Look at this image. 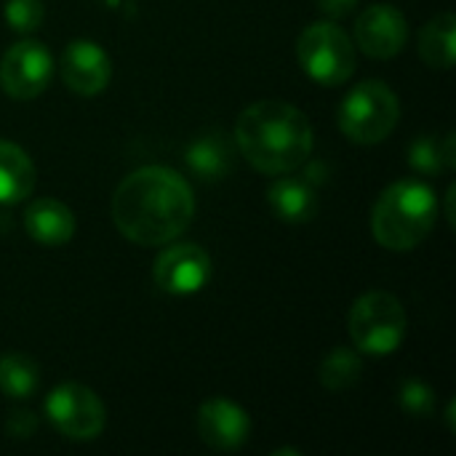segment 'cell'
Masks as SVG:
<instances>
[{
    "label": "cell",
    "instance_id": "cell-1",
    "mask_svg": "<svg viewBox=\"0 0 456 456\" xmlns=\"http://www.w3.org/2000/svg\"><path fill=\"white\" fill-rule=\"evenodd\" d=\"M195 216L190 184L166 166H144L128 174L112 195V222L123 238L139 246H163L179 238Z\"/></svg>",
    "mask_w": 456,
    "mask_h": 456
},
{
    "label": "cell",
    "instance_id": "cell-2",
    "mask_svg": "<svg viewBox=\"0 0 456 456\" xmlns=\"http://www.w3.org/2000/svg\"><path fill=\"white\" fill-rule=\"evenodd\" d=\"M235 142L256 171L278 176L307 163L313 128L299 107L281 99H262L240 112Z\"/></svg>",
    "mask_w": 456,
    "mask_h": 456
},
{
    "label": "cell",
    "instance_id": "cell-3",
    "mask_svg": "<svg viewBox=\"0 0 456 456\" xmlns=\"http://www.w3.org/2000/svg\"><path fill=\"white\" fill-rule=\"evenodd\" d=\"M438 198L417 179H401L390 184L371 211V232L382 248L409 251L419 246L436 227Z\"/></svg>",
    "mask_w": 456,
    "mask_h": 456
},
{
    "label": "cell",
    "instance_id": "cell-4",
    "mask_svg": "<svg viewBox=\"0 0 456 456\" xmlns=\"http://www.w3.org/2000/svg\"><path fill=\"white\" fill-rule=\"evenodd\" d=\"M401 104L379 80L358 83L339 104V128L355 144H379L398 126Z\"/></svg>",
    "mask_w": 456,
    "mask_h": 456
},
{
    "label": "cell",
    "instance_id": "cell-5",
    "mask_svg": "<svg viewBox=\"0 0 456 456\" xmlns=\"http://www.w3.org/2000/svg\"><path fill=\"white\" fill-rule=\"evenodd\" d=\"M350 337L361 353L390 355L406 337V310L387 291L363 294L350 310Z\"/></svg>",
    "mask_w": 456,
    "mask_h": 456
},
{
    "label": "cell",
    "instance_id": "cell-6",
    "mask_svg": "<svg viewBox=\"0 0 456 456\" xmlns=\"http://www.w3.org/2000/svg\"><path fill=\"white\" fill-rule=\"evenodd\" d=\"M297 56L302 69L321 86H342L355 69V45L345 29L331 21L307 27L299 35Z\"/></svg>",
    "mask_w": 456,
    "mask_h": 456
},
{
    "label": "cell",
    "instance_id": "cell-7",
    "mask_svg": "<svg viewBox=\"0 0 456 456\" xmlns=\"http://www.w3.org/2000/svg\"><path fill=\"white\" fill-rule=\"evenodd\" d=\"M45 414L51 425L69 441H94L102 436L107 422L96 393L77 382L53 387L45 398Z\"/></svg>",
    "mask_w": 456,
    "mask_h": 456
},
{
    "label": "cell",
    "instance_id": "cell-8",
    "mask_svg": "<svg viewBox=\"0 0 456 456\" xmlns=\"http://www.w3.org/2000/svg\"><path fill=\"white\" fill-rule=\"evenodd\" d=\"M53 75V59L43 43L19 40L0 59V86L11 99L40 96Z\"/></svg>",
    "mask_w": 456,
    "mask_h": 456
},
{
    "label": "cell",
    "instance_id": "cell-9",
    "mask_svg": "<svg viewBox=\"0 0 456 456\" xmlns=\"http://www.w3.org/2000/svg\"><path fill=\"white\" fill-rule=\"evenodd\" d=\"M152 278L160 291L174 297H190L208 283L211 259L195 243H176L155 259Z\"/></svg>",
    "mask_w": 456,
    "mask_h": 456
},
{
    "label": "cell",
    "instance_id": "cell-10",
    "mask_svg": "<svg viewBox=\"0 0 456 456\" xmlns=\"http://www.w3.org/2000/svg\"><path fill=\"white\" fill-rule=\"evenodd\" d=\"M358 48L371 59H393L403 51L409 40V24L403 13L393 5H371L355 21Z\"/></svg>",
    "mask_w": 456,
    "mask_h": 456
},
{
    "label": "cell",
    "instance_id": "cell-11",
    "mask_svg": "<svg viewBox=\"0 0 456 456\" xmlns=\"http://www.w3.org/2000/svg\"><path fill=\"white\" fill-rule=\"evenodd\" d=\"M248 414L227 398H211L198 409V436L214 452L240 449L248 441Z\"/></svg>",
    "mask_w": 456,
    "mask_h": 456
},
{
    "label": "cell",
    "instance_id": "cell-12",
    "mask_svg": "<svg viewBox=\"0 0 456 456\" xmlns=\"http://www.w3.org/2000/svg\"><path fill=\"white\" fill-rule=\"evenodd\" d=\"M112 75L110 56L102 45L91 40H75L64 48L61 56V77L67 88H72L80 96H96L107 88Z\"/></svg>",
    "mask_w": 456,
    "mask_h": 456
},
{
    "label": "cell",
    "instance_id": "cell-13",
    "mask_svg": "<svg viewBox=\"0 0 456 456\" xmlns=\"http://www.w3.org/2000/svg\"><path fill=\"white\" fill-rule=\"evenodd\" d=\"M24 227L29 238L40 246H64L75 235V214L53 198H40L29 203L24 214Z\"/></svg>",
    "mask_w": 456,
    "mask_h": 456
},
{
    "label": "cell",
    "instance_id": "cell-14",
    "mask_svg": "<svg viewBox=\"0 0 456 456\" xmlns=\"http://www.w3.org/2000/svg\"><path fill=\"white\" fill-rule=\"evenodd\" d=\"M267 200H270L275 216L289 222V224L310 222L315 216V208H318L315 184L305 176H286V179L273 182Z\"/></svg>",
    "mask_w": 456,
    "mask_h": 456
},
{
    "label": "cell",
    "instance_id": "cell-15",
    "mask_svg": "<svg viewBox=\"0 0 456 456\" xmlns=\"http://www.w3.org/2000/svg\"><path fill=\"white\" fill-rule=\"evenodd\" d=\"M232 158H235L232 142L227 139V134H219V131L198 136L184 152L190 171L203 182L224 179L232 168Z\"/></svg>",
    "mask_w": 456,
    "mask_h": 456
},
{
    "label": "cell",
    "instance_id": "cell-16",
    "mask_svg": "<svg viewBox=\"0 0 456 456\" xmlns=\"http://www.w3.org/2000/svg\"><path fill=\"white\" fill-rule=\"evenodd\" d=\"M35 187V166L29 155L13 144L0 139V203L13 206L29 198Z\"/></svg>",
    "mask_w": 456,
    "mask_h": 456
},
{
    "label": "cell",
    "instance_id": "cell-17",
    "mask_svg": "<svg viewBox=\"0 0 456 456\" xmlns=\"http://www.w3.org/2000/svg\"><path fill=\"white\" fill-rule=\"evenodd\" d=\"M454 29L456 19L452 11L438 13L433 21L425 24V29L419 32V56L425 59V64H430L433 69L454 67Z\"/></svg>",
    "mask_w": 456,
    "mask_h": 456
},
{
    "label": "cell",
    "instance_id": "cell-18",
    "mask_svg": "<svg viewBox=\"0 0 456 456\" xmlns=\"http://www.w3.org/2000/svg\"><path fill=\"white\" fill-rule=\"evenodd\" d=\"M40 385L37 363L21 353L0 355V393L8 398H29Z\"/></svg>",
    "mask_w": 456,
    "mask_h": 456
},
{
    "label": "cell",
    "instance_id": "cell-19",
    "mask_svg": "<svg viewBox=\"0 0 456 456\" xmlns=\"http://www.w3.org/2000/svg\"><path fill=\"white\" fill-rule=\"evenodd\" d=\"M361 374H363V361L350 347H337L321 363V385L329 393H345V390L355 387Z\"/></svg>",
    "mask_w": 456,
    "mask_h": 456
},
{
    "label": "cell",
    "instance_id": "cell-20",
    "mask_svg": "<svg viewBox=\"0 0 456 456\" xmlns=\"http://www.w3.org/2000/svg\"><path fill=\"white\" fill-rule=\"evenodd\" d=\"M409 166L417 168L425 176H436L441 171H446V160H444V150L441 142L433 136H419L409 144Z\"/></svg>",
    "mask_w": 456,
    "mask_h": 456
},
{
    "label": "cell",
    "instance_id": "cell-21",
    "mask_svg": "<svg viewBox=\"0 0 456 456\" xmlns=\"http://www.w3.org/2000/svg\"><path fill=\"white\" fill-rule=\"evenodd\" d=\"M5 21L11 24L13 32H32L43 24V16H45V8L40 0H8L5 3V11H3Z\"/></svg>",
    "mask_w": 456,
    "mask_h": 456
},
{
    "label": "cell",
    "instance_id": "cell-22",
    "mask_svg": "<svg viewBox=\"0 0 456 456\" xmlns=\"http://www.w3.org/2000/svg\"><path fill=\"white\" fill-rule=\"evenodd\" d=\"M398 401L409 417H430L436 409V395H433L430 385H425L422 379H406L401 385Z\"/></svg>",
    "mask_w": 456,
    "mask_h": 456
},
{
    "label": "cell",
    "instance_id": "cell-23",
    "mask_svg": "<svg viewBox=\"0 0 456 456\" xmlns=\"http://www.w3.org/2000/svg\"><path fill=\"white\" fill-rule=\"evenodd\" d=\"M5 433L16 441H24V438H32L37 433V417L32 411H11V417L5 419Z\"/></svg>",
    "mask_w": 456,
    "mask_h": 456
},
{
    "label": "cell",
    "instance_id": "cell-24",
    "mask_svg": "<svg viewBox=\"0 0 456 456\" xmlns=\"http://www.w3.org/2000/svg\"><path fill=\"white\" fill-rule=\"evenodd\" d=\"M361 0H318V8L326 19H345L358 8Z\"/></svg>",
    "mask_w": 456,
    "mask_h": 456
},
{
    "label": "cell",
    "instance_id": "cell-25",
    "mask_svg": "<svg viewBox=\"0 0 456 456\" xmlns=\"http://www.w3.org/2000/svg\"><path fill=\"white\" fill-rule=\"evenodd\" d=\"M441 150H444V160H446V168H454L456 158H454V134H449L444 142H441Z\"/></svg>",
    "mask_w": 456,
    "mask_h": 456
}]
</instances>
